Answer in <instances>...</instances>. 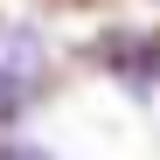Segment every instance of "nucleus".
Wrapping results in <instances>:
<instances>
[{
  "label": "nucleus",
  "mask_w": 160,
  "mask_h": 160,
  "mask_svg": "<svg viewBox=\"0 0 160 160\" xmlns=\"http://www.w3.org/2000/svg\"><path fill=\"white\" fill-rule=\"evenodd\" d=\"M42 70H49V49L35 28H0V125L28 112V98L42 91Z\"/></svg>",
  "instance_id": "f257e3e1"
}]
</instances>
